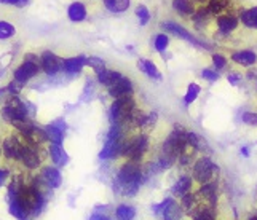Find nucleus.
Masks as SVG:
<instances>
[{
  "label": "nucleus",
  "instance_id": "obj_1",
  "mask_svg": "<svg viewBox=\"0 0 257 220\" xmlns=\"http://www.w3.org/2000/svg\"><path fill=\"white\" fill-rule=\"evenodd\" d=\"M143 169H141V163L138 161H126L118 171L117 180H115L113 190L120 193L123 196H135L143 185Z\"/></svg>",
  "mask_w": 257,
  "mask_h": 220
},
{
  "label": "nucleus",
  "instance_id": "obj_2",
  "mask_svg": "<svg viewBox=\"0 0 257 220\" xmlns=\"http://www.w3.org/2000/svg\"><path fill=\"white\" fill-rule=\"evenodd\" d=\"M219 174L220 168L208 155H201L197 158L192 166V177L200 185H205L209 182H219Z\"/></svg>",
  "mask_w": 257,
  "mask_h": 220
},
{
  "label": "nucleus",
  "instance_id": "obj_3",
  "mask_svg": "<svg viewBox=\"0 0 257 220\" xmlns=\"http://www.w3.org/2000/svg\"><path fill=\"white\" fill-rule=\"evenodd\" d=\"M149 137L147 134L139 133L136 136H131V137H125L120 148V156L126 158L130 161H138L141 163V160L144 158V155L149 150Z\"/></svg>",
  "mask_w": 257,
  "mask_h": 220
},
{
  "label": "nucleus",
  "instance_id": "obj_4",
  "mask_svg": "<svg viewBox=\"0 0 257 220\" xmlns=\"http://www.w3.org/2000/svg\"><path fill=\"white\" fill-rule=\"evenodd\" d=\"M136 107V102L133 99V94L121 96V98L113 99L110 105V120L112 125H121L126 128V121L131 110Z\"/></svg>",
  "mask_w": 257,
  "mask_h": 220
},
{
  "label": "nucleus",
  "instance_id": "obj_5",
  "mask_svg": "<svg viewBox=\"0 0 257 220\" xmlns=\"http://www.w3.org/2000/svg\"><path fill=\"white\" fill-rule=\"evenodd\" d=\"M2 115L7 121H10L13 126H16L20 123L29 120V107L18 96H13L7 104H4Z\"/></svg>",
  "mask_w": 257,
  "mask_h": 220
},
{
  "label": "nucleus",
  "instance_id": "obj_6",
  "mask_svg": "<svg viewBox=\"0 0 257 220\" xmlns=\"http://www.w3.org/2000/svg\"><path fill=\"white\" fill-rule=\"evenodd\" d=\"M42 70V64H40V58L35 55H26L23 64L15 70L13 74V80L20 82L21 85H26L31 78H34Z\"/></svg>",
  "mask_w": 257,
  "mask_h": 220
},
{
  "label": "nucleus",
  "instance_id": "obj_7",
  "mask_svg": "<svg viewBox=\"0 0 257 220\" xmlns=\"http://www.w3.org/2000/svg\"><path fill=\"white\" fill-rule=\"evenodd\" d=\"M162 28L166 31V32H170V34H173V35H176V37H179V39H182V40H185V42H189L190 45H193V47H197V48H200V50H212V47L211 45H208V43H205L203 40H200L198 37H195V35L190 32V31H187L184 28L182 24H179V23H176V21H165V23H162Z\"/></svg>",
  "mask_w": 257,
  "mask_h": 220
},
{
  "label": "nucleus",
  "instance_id": "obj_8",
  "mask_svg": "<svg viewBox=\"0 0 257 220\" xmlns=\"http://www.w3.org/2000/svg\"><path fill=\"white\" fill-rule=\"evenodd\" d=\"M155 214H160L163 220H181L184 215V210L181 207V204L173 196L165 198L162 203L155 204L154 207Z\"/></svg>",
  "mask_w": 257,
  "mask_h": 220
},
{
  "label": "nucleus",
  "instance_id": "obj_9",
  "mask_svg": "<svg viewBox=\"0 0 257 220\" xmlns=\"http://www.w3.org/2000/svg\"><path fill=\"white\" fill-rule=\"evenodd\" d=\"M214 26H216L217 34L224 35V37H228V35H232L238 29V26H240V18H238V13L228 12V13L216 16Z\"/></svg>",
  "mask_w": 257,
  "mask_h": 220
},
{
  "label": "nucleus",
  "instance_id": "obj_10",
  "mask_svg": "<svg viewBox=\"0 0 257 220\" xmlns=\"http://www.w3.org/2000/svg\"><path fill=\"white\" fill-rule=\"evenodd\" d=\"M24 142L16 136H8L2 142V152L8 158V160L21 161V153H23Z\"/></svg>",
  "mask_w": 257,
  "mask_h": 220
},
{
  "label": "nucleus",
  "instance_id": "obj_11",
  "mask_svg": "<svg viewBox=\"0 0 257 220\" xmlns=\"http://www.w3.org/2000/svg\"><path fill=\"white\" fill-rule=\"evenodd\" d=\"M40 64H42V70L47 75H56L58 72L63 70V59H61L58 55H55V53H51V51L42 53Z\"/></svg>",
  "mask_w": 257,
  "mask_h": 220
},
{
  "label": "nucleus",
  "instance_id": "obj_12",
  "mask_svg": "<svg viewBox=\"0 0 257 220\" xmlns=\"http://www.w3.org/2000/svg\"><path fill=\"white\" fill-rule=\"evenodd\" d=\"M21 161L28 169H37L42 164V156L39 153V147L26 144L23 147V153H21Z\"/></svg>",
  "mask_w": 257,
  "mask_h": 220
},
{
  "label": "nucleus",
  "instance_id": "obj_13",
  "mask_svg": "<svg viewBox=\"0 0 257 220\" xmlns=\"http://www.w3.org/2000/svg\"><path fill=\"white\" fill-rule=\"evenodd\" d=\"M42 182L45 183V187H48L50 190H56L61 187L63 183V175H61V171L56 168V166H47L42 171Z\"/></svg>",
  "mask_w": 257,
  "mask_h": 220
},
{
  "label": "nucleus",
  "instance_id": "obj_14",
  "mask_svg": "<svg viewBox=\"0 0 257 220\" xmlns=\"http://www.w3.org/2000/svg\"><path fill=\"white\" fill-rule=\"evenodd\" d=\"M230 59H232L236 66L252 67L257 63V55L252 50H240V51H233L232 55H230Z\"/></svg>",
  "mask_w": 257,
  "mask_h": 220
},
{
  "label": "nucleus",
  "instance_id": "obj_15",
  "mask_svg": "<svg viewBox=\"0 0 257 220\" xmlns=\"http://www.w3.org/2000/svg\"><path fill=\"white\" fill-rule=\"evenodd\" d=\"M193 183H195V180H193V177L192 175H181L179 179H177V182L173 185V188H171V193H173V198H182L184 195H187L189 191H192L193 190Z\"/></svg>",
  "mask_w": 257,
  "mask_h": 220
},
{
  "label": "nucleus",
  "instance_id": "obj_16",
  "mask_svg": "<svg viewBox=\"0 0 257 220\" xmlns=\"http://www.w3.org/2000/svg\"><path fill=\"white\" fill-rule=\"evenodd\" d=\"M109 94L113 99L121 98V96L133 94V82L128 77H121L118 82H115L112 86H109Z\"/></svg>",
  "mask_w": 257,
  "mask_h": 220
},
{
  "label": "nucleus",
  "instance_id": "obj_17",
  "mask_svg": "<svg viewBox=\"0 0 257 220\" xmlns=\"http://www.w3.org/2000/svg\"><path fill=\"white\" fill-rule=\"evenodd\" d=\"M173 10L185 20H192V16L197 12V5L193 0H173Z\"/></svg>",
  "mask_w": 257,
  "mask_h": 220
},
{
  "label": "nucleus",
  "instance_id": "obj_18",
  "mask_svg": "<svg viewBox=\"0 0 257 220\" xmlns=\"http://www.w3.org/2000/svg\"><path fill=\"white\" fill-rule=\"evenodd\" d=\"M238 18H240V24H243L244 28L257 31V5L249 8H241L238 12Z\"/></svg>",
  "mask_w": 257,
  "mask_h": 220
},
{
  "label": "nucleus",
  "instance_id": "obj_19",
  "mask_svg": "<svg viewBox=\"0 0 257 220\" xmlns=\"http://www.w3.org/2000/svg\"><path fill=\"white\" fill-rule=\"evenodd\" d=\"M88 16V10H86V5L83 2H72L67 7V18L69 21L72 23H82L86 20Z\"/></svg>",
  "mask_w": 257,
  "mask_h": 220
},
{
  "label": "nucleus",
  "instance_id": "obj_20",
  "mask_svg": "<svg viewBox=\"0 0 257 220\" xmlns=\"http://www.w3.org/2000/svg\"><path fill=\"white\" fill-rule=\"evenodd\" d=\"M233 0H209L208 4V12L212 15V16H219V15H224V13H228L233 10ZM235 13V12H232Z\"/></svg>",
  "mask_w": 257,
  "mask_h": 220
},
{
  "label": "nucleus",
  "instance_id": "obj_21",
  "mask_svg": "<svg viewBox=\"0 0 257 220\" xmlns=\"http://www.w3.org/2000/svg\"><path fill=\"white\" fill-rule=\"evenodd\" d=\"M48 152H50L51 161H53V164L56 166V168H63V166H66L69 163V155L59 144H51L50 148H48Z\"/></svg>",
  "mask_w": 257,
  "mask_h": 220
},
{
  "label": "nucleus",
  "instance_id": "obj_22",
  "mask_svg": "<svg viewBox=\"0 0 257 220\" xmlns=\"http://www.w3.org/2000/svg\"><path fill=\"white\" fill-rule=\"evenodd\" d=\"M85 58L86 56H75V58H66L63 59V70L70 75H75V74H80L82 69L85 66Z\"/></svg>",
  "mask_w": 257,
  "mask_h": 220
},
{
  "label": "nucleus",
  "instance_id": "obj_23",
  "mask_svg": "<svg viewBox=\"0 0 257 220\" xmlns=\"http://www.w3.org/2000/svg\"><path fill=\"white\" fill-rule=\"evenodd\" d=\"M104 8L113 15H120L130 10L131 0H102Z\"/></svg>",
  "mask_w": 257,
  "mask_h": 220
},
{
  "label": "nucleus",
  "instance_id": "obj_24",
  "mask_svg": "<svg viewBox=\"0 0 257 220\" xmlns=\"http://www.w3.org/2000/svg\"><path fill=\"white\" fill-rule=\"evenodd\" d=\"M138 67L141 72H144L149 78H152V80H162V74L158 67L152 63V61L149 59H139L138 61Z\"/></svg>",
  "mask_w": 257,
  "mask_h": 220
},
{
  "label": "nucleus",
  "instance_id": "obj_25",
  "mask_svg": "<svg viewBox=\"0 0 257 220\" xmlns=\"http://www.w3.org/2000/svg\"><path fill=\"white\" fill-rule=\"evenodd\" d=\"M121 78V74H118L117 70H110V69H104L101 72H97V82L104 86H112L115 82H118Z\"/></svg>",
  "mask_w": 257,
  "mask_h": 220
},
{
  "label": "nucleus",
  "instance_id": "obj_26",
  "mask_svg": "<svg viewBox=\"0 0 257 220\" xmlns=\"http://www.w3.org/2000/svg\"><path fill=\"white\" fill-rule=\"evenodd\" d=\"M136 217V209L135 206L130 204H120L115 209V218L117 220H135Z\"/></svg>",
  "mask_w": 257,
  "mask_h": 220
},
{
  "label": "nucleus",
  "instance_id": "obj_27",
  "mask_svg": "<svg viewBox=\"0 0 257 220\" xmlns=\"http://www.w3.org/2000/svg\"><path fill=\"white\" fill-rule=\"evenodd\" d=\"M45 134H47V139L50 140L51 144H63L64 140V131H61L58 128H55L53 125H48L45 128Z\"/></svg>",
  "mask_w": 257,
  "mask_h": 220
},
{
  "label": "nucleus",
  "instance_id": "obj_28",
  "mask_svg": "<svg viewBox=\"0 0 257 220\" xmlns=\"http://www.w3.org/2000/svg\"><path fill=\"white\" fill-rule=\"evenodd\" d=\"M200 93H201V86H200L198 83H195V82L190 83L189 88H187V93H185V96H184V104H185V105L193 104L195 101L198 99Z\"/></svg>",
  "mask_w": 257,
  "mask_h": 220
},
{
  "label": "nucleus",
  "instance_id": "obj_29",
  "mask_svg": "<svg viewBox=\"0 0 257 220\" xmlns=\"http://www.w3.org/2000/svg\"><path fill=\"white\" fill-rule=\"evenodd\" d=\"M157 118H158V115H157L155 112L146 113V118H144L143 125H141V128H139L141 133H143V134L150 133V131H152L155 128V125H157Z\"/></svg>",
  "mask_w": 257,
  "mask_h": 220
},
{
  "label": "nucleus",
  "instance_id": "obj_30",
  "mask_svg": "<svg viewBox=\"0 0 257 220\" xmlns=\"http://www.w3.org/2000/svg\"><path fill=\"white\" fill-rule=\"evenodd\" d=\"M211 61H212V66H214V70H217V72L225 70L228 66V59L222 53H214V55L211 56Z\"/></svg>",
  "mask_w": 257,
  "mask_h": 220
},
{
  "label": "nucleus",
  "instance_id": "obj_31",
  "mask_svg": "<svg viewBox=\"0 0 257 220\" xmlns=\"http://www.w3.org/2000/svg\"><path fill=\"white\" fill-rule=\"evenodd\" d=\"M16 34V28L8 21H0V40H8Z\"/></svg>",
  "mask_w": 257,
  "mask_h": 220
},
{
  "label": "nucleus",
  "instance_id": "obj_32",
  "mask_svg": "<svg viewBox=\"0 0 257 220\" xmlns=\"http://www.w3.org/2000/svg\"><path fill=\"white\" fill-rule=\"evenodd\" d=\"M135 13H136V18L139 20V24L141 26H147L149 24V21H150V12H149V8L146 7V5H138L136 7V10H135Z\"/></svg>",
  "mask_w": 257,
  "mask_h": 220
},
{
  "label": "nucleus",
  "instance_id": "obj_33",
  "mask_svg": "<svg viewBox=\"0 0 257 220\" xmlns=\"http://www.w3.org/2000/svg\"><path fill=\"white\" fill-rule=\"evenodd\" d=\"M168 45H170V37H168L166 34H157L155 35V39H154V48L158 51V53H163Z\"/></svg>",
  "mask_w": 257,
  "mask_h": 220
},
{
  "label": "nucleus",
  "instance_id": "obj_34",
  "mask_svg": "<svg viewBox=\"0 0 257 220\" xmlns=\"http://www.w3.org/2000/svg\"><path fill=\"white\" fill-rule=\"evenodd\" d=\"M85 66L91 67L96 74L105 69V63H104L101 58H97V56H86L85 58Z\"/></svg>",
  "mask_w": 257,
  "mask_h": 220
},
{
  "label": "nucleus",
  "instance_id": "obj_35",
  "mask_svg": "<svg viewBox=\"0 0 257 220\" xmlns=\"http://www.w3.org/2000/svg\"><path fill=\"white\" fill-rule=\"evenodd\" d=\"M201 77L205 78L206 82L214 83V82L219 80V72H217V70H214V69H208V67H205V69L201 70Z\"/></svg>",
  "mask_w": 257,
  "mask_h": 220
},
{
  "label": "nucleus",
  "instance_id": "obj_36",
  "mask_svg": "<svg viewBox=\"0 0 257 220\" xmlns=\"http://www.w3.org/2000/svg\"><path fill=\"white\" fill-rule=\"evenodd\" d=\"M241 121L247 126H257V113L255 112H243Z\"/></svg>",
  "mask_w": 257,
  "mask_h": 220
},
{
  "label": "nucleus",
  "instance_id": "obj_37",
  "mask_svg": "<svg viewBox=\"0 0 257 220\" xmlns=\"http://www.w3.org/2000/svg\"><path fill=\"white\" fill-rule=\"evenodd\" d=\"M227 80H228L230 85L236 86V85H240V82L243 80V75H241L240 72H230V74L227 75Z\"/></svg>",
  "mask_w": 257,
  "mask_h": 220
},
{
  "label": "nucleus",
  "instance_id": "obj_38",
  "mask_svg": "<svg viewBox=\"0 0 257 220\" xmlns=\"http://www.w3.org/2000/svg\"><path fill=\"white\" fill-rule=\"evenodd\" d=\"M13 93L10 91V90H8V86L7 88H2V90H0V104H7L8 101H10L12 98H13Z\"/></svg>",
  "mask_w": 257,
  "mask_h": 220
},
{
  "label": "nucleus",
  "instance_id": "obj_39",
  "mask_svg": "<svg viewBox=\"0 0 257 220\" xmlns=\"http://www.w3.org/2000/svg\"><path fill=\"white\" fill-rule=\"evenodd\" d=\"M0 4L13 5V7H18V8H24L26 5L29 4V0H0Z\"/></svg>",
  "mask_w": 257,
  "mask_h": 220
},
{
  "label": "nucleus",
  "instance_id": "obj_40",
  "mask_svg": "<svg viewBox=\"0 0 257 220\" xmlns=\"http://www.w3.org/2000/svg\"><path fill=\"white\" fill-rule=\"evenodd\" d=\"M51 125L55 126V128H58V129H61V131H66L67 129V123L63 118H58L56 121H53Z\"/></svg>",
  "mask_w": 257,
  "mask_h": 220
},
{
  "label": "nucleus",
  "instance_id": "obj_41",
  "mask_svg": "<svg viewBox=\"0 0 257 220\" xmlns=\"http://www.w3.org/2000/svg\"><path fill=\"white\" fill-rule=\"evenodd\" d=\"M90 220H112L109 215H105V214H101V212H94L90 215Z\"/></svg>",
  "mask_w": 257,
  "mask_h": 220
},
{
  "label": "nucleus",
  "instance_id": "obj_42",
  "mask_svg": "<svg viewBox=\"0 0 257 220\" xmlns=\"http://www.w3.org/2000/svg\"><path fill=\"white\" fill-rule=\"evenodd\" d=\"M208 4H209V0H195V5H197V8L208 7Z\"/></svg>",
  "mask_w": 257,
  "mask_h": 220
},
{
  "label": "nucleus",
  "instance_id": "obj_43",
  "mask_svg": "<svg viewBox=\"0 0 257 220\" xmlns=\"http://www.w3.org/2000/svg\"><path fill=\"white\" fill-rule=\"evenodd\" d=\"M5 179H7V171L0 169V187H2L4 183H5Z\"/></svg>",
  "mask_w": 257,
  "mask_h": 220
},
{
  "label": "nucleus",
  "instance_id": "obj_44",
  "mask_svg": "<svg viewBox=\"0 0 257 220\" xmlns=\"http://www.w3.org/2000/svg\"><path fill=\"white\" fill-rule=\"evenodd\" d=\"M247 77H249V78H257V70L255 69H251L249 74H247Z\"/></svg>",
  "mask_w": 257,
  "mask_h": 220
},
{
  "label": "nucleus",
  "instance_id": "obj_45",
  "mask_svg": "<svg viewBox=\"0 0 257 220\" xmlns=\"http://www.w3.org/2000/svg\"><path fill=\"white\" fill-rule=\"evenodd\" d=\"M241 155L249 156V148H247V147H243V148H241Z\"/></svg>",
  "mask_w": 257,
  "mask_h": 220
},
{
  "label": "nucleus",
  "instance_id": "obj_46",
  "mask_svg": "<svg viewBox=\"0 0 257 220\" xmlns=\"http://www.w3.org/2000/svg\"><path fill=\"white\" fill-rule=\"evenodd\" d=\"M247 220H257V214H255V215H252V217H249Z\"/></svg>",
  "mask_w": 257,
  "mask_h": 220
},
{
  "label": "nucleus",
  "instance_id": "obj_47",
  "mask_svg": "<svg viewBox=\"0 0 257 220\" xmlns=\"http://www.w3.org/2000/svg\"><path fill=\"white\" fill-rule=\"evenodd\" d=\"M20 220H29V218H28V217H26V218H20Z\"/></svg>",
  "mask_w": 257,
  "mask_h": 220
}]
</instances>
